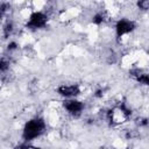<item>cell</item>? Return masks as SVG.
Masks as SVG:
<instances>
[{
    "label": "cell",
    "instance_id": "obj_15",
    "mask_svg": "<svg viewBox=\"0 0 149 149\" xmlns=\"http://www.w3.org/2000/svg\"><path fill=\"white\" fill-rule=\"evenodd\" d=\"M126 149H128V148H126Z\"/></svg>",
    "mask_w": 149,
    "mask_h": 149
},
{
    "label": "cell",
    "instance_id": "obj_2",
    "mask_svg": "<svg viewBox=\"0 0 149 149\" xmlns=\"http://www.w3.org/2000/svg\"><path fill=\"white\" fill-rule=\"evenodd\" d=\"M48 21H49V17L45 13H43L41 10H35L29 15L26 27L30 30L43 29L48 24Z\"/></svg>",
    "mask_w": 149,
    "mask_h": 149
},
{
    "label": "cell",
    "instance_id": "obj_10",
    "mask_svg": "<svg viewBox=\"0 0 149 149\" xmlns=\"http://www.w3.org/2000/svg\"><path fill=\"white\" fill-rule=\"evenodd\" d=\"M9 8H10V5L8 2H0V20L3 19V16L7 14Z\"/></svg>",
    "mask_w": 149,
    "mask_h": 149
},
{
    "label": "cell",
    "instance_id": "obj_12",
    "mask_svg": "<svg viewBox=\"0 0 149 149\" xmlns=\"http://www.w3.org/2000/svg\"><path fill=\"white\" fill-rule=\"evenodd\" d=\"M17 47H19V44L16 41H9L7 44V50L8 51H15L17 49Z\"/></svg>",
    "mask_w": 149,
    "mask_h": 149
},
{
    "label": "cell",
    "instance_id": "obj_1",
    "mask_svg": "<svg viewBox=\"0 0 149 149\" xmlns=\"http://www.w3.org/2000/svg\"><path fill=\"white\" fill-rule=\"evenodd\" d=\"M45 130H47V125H45V121L43 118L36 116V118L30 119L29 121H27L24 123L23 129H22L23 142L29 143V142L34 141L35 139L43 135Z\"/></svg>",
    "mask_w": 149,
    "mask_h": 149
},
{
    "label": "cell",
    "instance_id": "obj_3",
    "mask_svg": "<svg viewBox=\"0 0 149 149\" xmlns=\"http://www.w3.org/2000/svg\"><path fill=\"white\" fill-rule=\"evenodd\" d=\"M63 107L68 114H70L73 118H78L81 115L85 108V104L76 98H72V99H65L63 101Z\"/></svg>",
    "mask_w": 149,
    "mask_h": 149
},
{
    "label": "cell",
    "instance_id": "obj_4",
    "mask_svg": "<svg viewBox=\"0 0 149 149\" xmlns=\"http://www.w3.org/2000/svg\"><path fill=\"white\" fill-rule=\"evenodd\" d=\"M135 28H136V23L133 20L122 17V19L118 20L115 23V36H116V38H120L127 34L133 33L135 30Z\"/></svg>",
    "mask_w": 149,
    "mask_h": 149
},
{
    "label": "cell",
    "instance_id": "obj_5",
    "mask_svg": "<svg viewBox=\"0 0 149 149\" xmlns=\"http://www.w3.org/2000/svg\"><path fill=\"white\" fill-rule=\"evenodd\" d=\"M56 91H57V93H58L61 97H63V98H65V99L76 98V97H78V95L80 94V92H81L80 86H79L78 84H69V85L62 84V85H59V86L56 88Z\"/></svg>",
    "mask_w": 149,
    "mask_h": 149
},
{
    "label": "cell",
    "instance_id": "obj_14",
    "mask_svg": "<svg viewBox=\"0 0 149 149\" xmlns=\"http://www.w3.org/2000/svg\"><path fill=\"white\" fill-rule=\"evenodd\" d=\"M140 125H141V126H144V127H146V126L148 125V119H147V118H143V119L141 120Z\"/></svg>",
    "mask_w": 149,
    "mask_h": 149
},
{
    "label": "cell",
    "instance_id": "obj_11",
    "mask_svg": "<svg viewBox=\"0 0 149 149\" xmlns=\"http://www.w3.org/2000/svg\"><path fill=\"white\" fill-rule=\"evenodd\" d=\"M136 5L141 10H147L149 8V0H139Z\"/></svg>",
    "mask_w": 149,
    "mask_h": 149
},
{
    "label": "cell",
    "instance_id": "obj_13",
    "mask_svg": "<svg viewBox=\"0 0 149 149\" xmlns=\"http://www.w3.org/2000/svg\"><path fill=\"white\" fill-rule=\"evenodd\" d=\"M93 95H94V98H102V95H104V90L102 88H99V90H97L94 93H93Z\"/></svg>",
    "mask_w": 149,
    "mask_h": 149
},
{
    "label": "cell",
    "instance_id": "obj_7",
    "mask_svg": "<svg viewBox=\"0 0 149 149\" xmlns=\"http://www.w3.org/2000/svg\"><path fill=\"white\" fill-rule=\"evenodd\" d=\"M14 31V22L13 21H7L5 24H3V28H2V34H3V37L5 38H8L12 33Z\"/></svg>",
    "mask_w": 149,
    "mask_h": 149
},
{
    "label": "cell",
    "instance_id": "obj_9",
    "mask_svg": "<svg viewBox=\"0 0 149 149\" xmlns=\"http://www.w3.org/2000/svg\"><path fill=\"white\" fill-rule=\"evenodd\" d=\"M9 66H10V63L7 58H3L1 57L0 58V73H3V72H7L9 70Z\"/></svg>",
    "mask_w": 149,
    "mask_h": 149
},
{
    "label": "cell",
    "instance_id": "obj_6",
    "mask_svg": "<svg viewBox=\"0 0 149 149\" xmlns=\"http://www.w3.org/2000/svg\"><path fill=\"white\" fill-rule=\"evenodd\" d=\"M106 21V14L104 12H97L92 16V23L95 26H100Z\"/></svg>",
    "mask_w": 149,
    "mask_h": 149
},
{
    "label": "cell",
    "instance_id": "obj_8",
    "mask_svg": "<svg viewBox=\"0 0 149 149\" xmlns=\"http://www.w3.org/2000/svg\"><path fill=\"white\" fill-rule=\"evenodd\" d=\"M137 83H140L141 85H144V86H147V85H149V76H148V73L147 72H142L136 79H135Z\"/></svg>",
    "mask_w": 149,
    "mask_h": 149
}]
</instances>
